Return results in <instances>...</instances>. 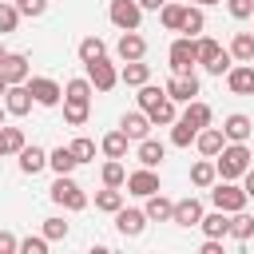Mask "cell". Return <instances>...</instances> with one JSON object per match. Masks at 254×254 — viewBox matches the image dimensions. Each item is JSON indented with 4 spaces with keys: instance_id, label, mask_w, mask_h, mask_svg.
I'll use <instances>...</instances> for the list:
<instances>
[{
    "instance_id": "obj_1",
    "label": "cell",
    "mask_w": 254,
    "mask_h": 254,
    "mask_svg": "<svg viewBox=\"0 0 254 254\" xmlns=\"http://www.w3.org/2000/svg\"><path fill=\"white\" fill-rule=\"evenodd\" d=\"M250 147L246 143H226L218 155H214V167H218V179L222 183H230V179H242L246 171H250Z\"/></svg>"
},
{
    "instance_id": "obj_2",
    "label": "cell",
    "mask_w": 254,
    "mask_h": 254,
    "mask_svg": "<svg viewBox=\"0 0 254 254\" xmlns=\"http://www.w3.org/2000/svg\"><path fill=\"white\" fill-rule=\"evenodd\" d=\"M52 202H60L64 210H83L87 206V194H83V187L71 179V175H56V183H52Z\"/></svg>"
},
{
    "instance_id": "obj_3",
    "label": "cell",
    "mask_w": 254,
    "mask_h": 254,
    "mask_svg": "<svg viewBox=\"0 0 254 254\" xmlns=\"http://www.w3.org/2000/svg\"><path fill=\"white\" fill-rule=\"evenodd\" d=\"M210 202H214V210H226V214H238V210H246V202H250V194H246L242 187H234V183H218V187L210 190Z\"/></svg>"
},
{
    "instance_id": "obj_4",
    "label": "cell",
    "mask_w": 254,
    "mask_h": 254,
    "mask_svg": "<svg viewBox=\"0 0 254 254\" xmlns=\"http://www.w3.org/2000/svg\"><path fill=\"white\" fill-rule=\"evenodd\" d=\"M107 16H111V24H115L119 32H139V20H143V8H139V0H111V8H107Z\"/></svg>"
},
{
    "instance_id": "obj_5",
    "label": "cell",
    "mask_w": 254,
    "mask_h": 254,
    "mask_svg": "<svg viewBox=\"0 0 254 254\" xmlns=\"http://www.w3.org/2000/svg\"><path fill=\"white\" fill-rule=\"evenodd\" d=\"M167 60H171V71H175V75H190L194 64H198V60H194V40H190V36H179V40L171 44Z\"/></svg>"
},
{
    "instance_id": "obj_6",
    "label": "cell",
    "mask_w": 254,
    "mask_h": 254,
    "mask_svg": "<svg viewBox=\"0 0 254 254\" xmlns=\"http://www.w3.org/2000/svg\"><path fill=\"white\" fill-rule=\"evenodd\" d=\"M87 67V79H91V87L95 91H111L115 83H119V71H115V64L103 56V60H95V64H83Z\"/></svg>"
},
{
    "instance_id": "obj_7",
    "label": "cell",
    "mask_w": 254,
    "mask_h": 254,
    "mask_svg": "<svg viewBox=\"0 0 254 254\" xmlns=\"http://www.w3.org/2000/svg\"><path fill=\"white\" fill-rule=\"evenodd\" d=\"M28 91H32V99H36L40 107H56L60 95H64V87H60L56 79H48V75H32V79H28Z\"/></svg>"
},
{
    "instance_id": "obj_8",
    "label": "cell",
    "mask_w": 254,
    "mask_h": 254,
    "mask_svg": "<svg viewBox=\"0 0 254 254\" xmlns=\"http://www.w3.org/2000/svg\"><path fill=\"white\" fill-rule=\"evenodd\" d=\"M147 210H135V206H123L119 214H115V230L123 234V238H135V234H143L147 230Z\"/></svg>"
},
{
    "instance_id": "obj_9",
    "label": "cell",
    "mask_w": 254,
    "mask_h": 254,
    "mask_svg": "<svg viewBox=\"0 0 254 254\" xmlns=\"http://www.w3.org/2000/svg\"><path fill=\"white\" fill-rule=\"evenodd\" d=\"M127 190L139 194V198H151V194H159V175L151 167H139V171L127 175Z\"/></svg>"
},
{
    "instance_id": "obj_10",
    "label": "cell",
    "mask_w": 254,
    "mask_h": 254,
    "mask_svg": "<svg viewBox=\"0 0 254 254\" xmlns=\"http://www.w3.org/2000/svg\"><path fill=\"white\" fill-rule=\"evenodd\" d=\"M163 87H167V95H171L175 103H190V99L198 95V75H194V71H190V75H175V79H167Z\"/></svg>"
},
{
    "instance_id": "obj_11",
    "label": "cell",
    "mask_w": 254,
    "mask_h": 254,
    "mask_svg": "<svg viewBox=\"0 0 254 254\" xmlns=\"http://www.w3.org/2000/svg\"><path fill=\"white\" fill-rule=\"evenodd\" d=\"M32 103H36V99H32L28 83H12V87H8V95H4V107H8V115H16V119H20V115H28V111H32Z\"/></svg>"
},
{
    "instance_id": "obj_12",
    "label": "cell",
    "mask_w": 254,
    "mask_h": 254,
    "mask_svg": "<svg viewBox=\"0 0 254 254\" xmlns=\"http://www.w3.org/2000/svg\"><path fill=\"white\" fill-rule=\"evenodd\" d=\"M151 127H155V123H151V119H147L143 111H127V115L119 119V131H123V135H127L131 143H143Z\"/></svg>"
},
{
    "instance_id": "obj_13",
    "label": "cell",
    "mask_w": 254,
    "mask_h": 254,
    "mask_svg": "<svg viewBox=\"0 0 254 254\" xmlns=\"http://www.w3.org/2000/svg\"><path fill=\"white\" fill-rule=\"evenodd\" d=\"M226 87L234 95H254V64H238L226 71Z\"/></svg>"
},
{
    "instance_id": "obj_14",
    "label": "cell",
    "mask_w": 254,
    "mask_h": 254,
    "mask_svg": "<svg viewBox=\"0 0 254 254\" xmlns=\"http://www.w3.org/2000/svg\"><path fill=\"white\" fill-rule=\"evenodd\" d=\"M115 52H119V60H123V64L143 60V56H147V40H143L139 32H123V36H119V44H115Z\"/></svg>"
},
{
    "instance_id": "obj_15",
    "label": "cell",
    "mask_w": 254,
    "mask_h": 254,
    "mask_svg": "<svg viewBox=\"0 0 254 254\" xmlns=\"http://www.w3.org/2000/svg\"><path fill=\"white\" fill-rule=\"evenodd\" d=\"M194 147H198V155H202V159H214V155L226 147L222 127H202V131H198V139H194Z\"/></svg>"
},
{
    "instance_id": "obj_16",
    "label": "cell",
    "mask_w": 254,
    "mask_h": 254,
    "mask_svg": "<svg viewBox=\"0 0 254 254\" xmlns=\"http://www.w3.org/2000/svg\"><path fill=\"white\" fill-rule=\"evenodd\" d=\"M171 222H179V226H198V222H202V202H198L194 194H190V198H179Z\"/></svg>"
},
{
    "instance_id": "obj_17",
    "label": "cell",
    "mask_w": 254,
    "mask_h": 254,
    "mask_svg": "<svg viewBox=\"0 0 254 254\" xmlns=\"http://www.w3.org/2000/svg\"><path fill=\"white\" fill-rule=\"evenodd\" d=\"M0 75L8 83H28V56L24 52H8L4 64H0Z\"/></svg>"
},
{
    "instance_id": "obj_18",
    "label": "cell",
    "mask_w": 254,
    "mask_h": 254,
    "mask_svg": "<svg viewBox=\"0 0 254 254\" xmlns=\"http://www.w3.org/2000/svg\"><path fill=\"white\" fill-rule=\"evenodd\" d=\"M179 119H183V123H190L194 131H202V127H210L214 111H210V103H202V99H190V103H187V111H183Z\"/></svg>"
},
{
    "instance_id": "obj_19",
    "label": "cell",
    "mask_w": 254,
    "mask_h": 254,
    "mask_svg": "<svg viewBox=\"0 0 254 254\" xmlns=\"http://www.w3.org/2000/svg\"><path fill=\"white\" fill-rule=\"evenodd\" d=\"M198 226H202L206 238H226V234H230V214H226V210H210V214H202Z\"/></svg>"
},
{
    "instance_id": "obj_20",
    "label": "cell",
    "mask_w": 254,
    "mask_h": 254,
    "mask_svg": "<svg viewBox=\"0 0 254 254\" xmlns=\"http://www.w3.org/2000/svg\"><path fill=\"white\" fill-rule=\"evenodd\" d=\"M119 83H127V87H143V83H151V67H147L143 60H131V64H123Z\"/></svg>"
},
{
    "instance_id": "obj_21",
    "label": "cell",
    "mask_w": 254,
    "mask_h": 254,
    "mask_svg": "<svg viewBox=\"0 0 254 254\" xmlns=\"http://www.w3.org/2000/svg\"><path fill=\"white\" fill-rule=\"evenodd\" d=\"M250 131H254V123H250L246 115H226V123H222V135H226L230 143H246Z\"/></svg>"
},
{
    "instance_id": "obj_22",
    "label": "cell",
    "mask_w": 254,
    "mask_h": 254,
    "mask_svg": "<svg viewBox=\"0 0 254 254\" xmlns=\"http://www.w3.org/2000/svg\"><path fill=\"white\" fill-rule=\"evenodd\" d=\"M44 167H48V151H44V147L32 143V147L20 151V171H24V175H40Z\"/></svg>"
},
{
    "instance_id": "obj_23",
    "label": "cell",
    "mask_w": 254,
    "mask_h": 254,
    "mask_svg": "<svg viewBox=\"0 0 254 254\" xmlns=\"http://www.w3.org/2000/svg\"><path fill=\"white\" fill-rule=\"evenodd\" d=\"M135 155H139V163H143V167H151V171H155V167H159V163L167 159V147H163L159 139H143Z\"/></svg>"
},
{
    "instance_id": "obj_24",
    "label": "cell",
    "mask_w": 254,
    "mask_h": 254,
    "mask_svg": "<svg viewBox=\"0 0 254 254\" xmlns=\"http://www.w3.org/2000/svg\"><path fill=\"white\" fill-rule=\"evenodd\" d=\"M214 179H218V167H214V159H198V163L190 167V183H194L198 190L214 187Z\"/></svg>"
},
{
    "instance_id": "obj_25",
    "label": "cell",
    "mask_w": 254,
    "mask_h": 254,
    "mask_svg": "<svg viewBox=\"0 0 254 254\" xmlns=\"http://www.w3.org/2000/svg\"><path fill=\"white\" fill-rule=\"evenodd\" d=\"M143 210H147V218H151V222H171L175 202H171V198H163V190H159V194H151V198H147V206H143Z\"/></svg>"
},
{
    "instance_id": "obj_26",
    "label": "cell",
    "mask_w": 254,
    "mask_h": 254,
    "mask_svg": "<svg viewBox=\"0 0 254 254\" xmlns=\"http://www.w3.org/2000/svg\"><path fill=\"white\" fill-rule=\"evenodd\" d=\"M230 56H234L238 64H254V32H234Z\"/></svg>"
},
{
    "instance_id": "obj_27",
    "label": "cell",
    "mask_w": 254,
    "mask_h": 254,
    "mask_svg": "<svg viewBox=\"0 0 254 254\" xmlns=\"http://www.w3.org/2000/svg\"><path fill=\"white\" fill-rule=\"evenodd\" d=\"M48 167H52L56 175H71V171L79 167V159L71 155V147H56V151L48 155Z\"/></svg>"
},
{
    "instance_id": "obj_28",
    "label": "cell",
    "mask_w": 254,
    "mask_h": 254,
    "mask_svg": "<svg viewBox=\"0 0 254 254\" xmlns=\"http://www.w3.org/2000/svg\"><path fill=\"white\" fill-rule=\"evenodd\" d=\"M28 143H24V131L20 127H0V159L4 155H20Z\"/></svg>"
},
{
    "instance_id": "obj_29",
    "label": "cell",
    "mask_w": 254,
    "mask_h": 254,
    "mask_svg": "<svg viewBox=\"0 0 254 254\" xmlns=\"http://www.w3.org/2000/svg\"><path fill=\"white\" fill-rule=\"evenodd\" d=\"M183 16H187V4H171V0H167V4L159 8V20H163L167 32H183Z\"/></svg>"
},
{
    "instance_id": "obj_30",
    "label": "cell",
    "mask_w": 254,
    "mask_h": 254,
    "mask_svg": "<svg viewBox=\"0 0 254 254\" xmlns=\"http://www.w3.org/2000/svg\"><path fill=\"white\" fill-rule=\"evenodd\" d=\"M95 210L119 214V210H123V190H119V187H103V190L95 194Z\"/></svg>"
},
{
    "instance_id": "obj_31",
    "label": "cell",
    "mask_w": 254,
    "mask_h": 254,
    "mask_svg": "<svg viewBox=\"0 0 254 254\" xmlns=\"http://www.w3.org/2000/svg\"><path fill=\"white\" fill-rule=\"evenodd\" d=\"M107 56V44L99 40V36H83L79 40V60L83 64H95V60H103Z\"/></svg>"
},
{
    "instance_id": "obj_32",
    "label": "cell",
    "mask_w": 254,
    "mask_h": 254,
    "mask_svg": "<svg viewBox=\"0 0 254 254\" xmlns=\"http://www.w3.org/2000/svg\"><path fill=\"white\" fill-rule=\"evenodd\" d=\"M218 52H222V48H218V40H210V36H194V60H198L202 67H206V64H214V60H218Z\"/></svg>"
},
{
    "instance_id": "obj_33",
    "label": "cell",
    "mask_w": 254,
    "mask_h": 254,
    "mask_svg": "<svg viewBox=\"0 0 254 254\" xmlns=\"http://www.w3.org/2000/svg\"><path fill=\"white\" fill-rule=\"evenodd\" d=\"M91 115V103H75V99H64V123L67 127H83Z\"/></svg>"
},
{
    "instance_id": "obj_34",
    "label": "cell",
    "mask_w": 254,
    "mask_h": 254,
    "mask_svg": "<svg viewBox=\"0 0 254 254\" xmlns=\"http://www.w3.org/2000/svg\"><path fill=\"white\" fill-rule=\"evenodd\" d=\"M91 79H67L64 83V99H75V103H91Z\"/></svg>"
},
{
    "instance_id": "obj_35",
    "label": "cell",
    "mask_w": 254,
    "mask_h": 254,
    "mask_svg": "<svg viewBox=\"0 0 254 254\" xmlns=\"http://www.w3.org/2000/svg\"><path fill=\"white\" fill-rule=\"evenodd\" d=\"M127 143H131V139H127L123 131H111V135H103V143H99V147H103V155H107V159H123V155H127Z\"/></svg>"
},
{
    "instance_id": "obj_36",
    "label": "cell",
    "mask_w": 254,
    "mask_h": 254,
    "mask_svg": "<svg viewBox=\"0 0 254 254\" xmlns=\"http://www.w3.org/2000/svg\"><path fill=\"white\" fill-rule=\"evenodd\" d=\"M230 238H238V242H246V238H254V218H250L246 210H238V214H230Z\"/></svg>"
},
{
    "instance_id": "obj_37",
    "label": "cell",
    "mask_w": 254,
    "mask_h": 254,
    "mask_svg": "<svg viewBox=\"0 0 254 254\" xmlns=\"http://www.w3.org/2000/svg\"><path fill=\"white\" fill-rule=\"evenodd\" d=\"M202 28H206V16H202V8H198V4H187V16H183V32L194 40Z\"/></svg>"
},
{
    "instance_id": "obj_38",
    "label": "cell",
    "mask_w": 254,
    "mask_h": 254,
    "mask_svg": "<svg viewBox=\"0 0 254 254\" xmlns=\"http://www.w3.org/2000/svg\"><path fill=\"white\" fill-rule=\"evenodd\" d=\"M194 139H198V131H194L190 123H183V119L171 123V143H175V147H190Z\"/></svg>"
},
{
    "instance_id": "obj_39",
    "label": "cell",
    "mask_w": 254,
    "mask_h": 254,
    "mask_svg": "<svg viewBox=\"0 0 254 254\" xmlns=\"http://www.w3.org/2000/svg\"><path fill=\"white\" fill-rule=\"evenodd\" d=\"M123 183H127L123 163H119V159H107V163H103V187H123Z\"/></svg>"
},
{
    "instance_id": "obj_40",
    "label": "cell",
    "mask_w": 254,
    "mask_h": 254,
    "mask_svg": "<svg viewBox=\"0 0 254 254\" xmlns=\"http://www.w3.org/2000/svg\"><path fill=\"white\" fill-rule=\"evenodd\" d=\"M16 24H20V8L16 4H0V36L16 32Z\"/></svg>"
},
{
    "instance_id": "obj_41",
    "label": "cell",
    "mask_w": 254,
    "mask_h": 254,
    "mask_svg": "<svg viewBox=\"0 0 254 254\" xmlns=\"http://www.w3.org/2000/svg\"><path fill=\"white\" fill-rule=\"evenodd\" d=\"M44 238H48V242L67 238V222H64V218H44Z\"/></svg>"
},
{
    "instance_id": "obj_42",
    "label": "cell",
    "mask_w": 254,
    "mask_h": 254,
    "mask_svg": "<svg viewBox=\"0 0 254 254\" xmlns=\"http://www.w3.org/2000/svg\"><path fill=\"white\" fill-rule=\"evenodd\" d=\"M226 12L234 20H250L254 16V0H226Z\"/></svg>"
},
{
    "instance_id": "obj_43",
    "label": "cell",
    "mask_w": 254,
    "mask_h": 254,
    "mask_svg": "<svg viewBox=\"0 0 254 254\" xmlns=\"http://www.w3.org/2000/svg\"><path fill=\"white\" fill-rule=\"evenodd\" d=\"M71 155H75V159H79V163H87V159H95V143H91V139H83V135H79V139H75V143H71Z\"/></svg>"
},
{
    "instance_id": "obj_44",
    "label": "cell",
    "mask_w": 254,
    "mask_h": 254,
    "mask_svg": "<svg viewBox=\"0 0 254 254\" xmlns=\"http://www.w3.org/2000/svg\"><path fill=\"white\" fill-rule=\"evenodd\" d=\"M20 8V16H44L48 12V0H12Z\"/></svg>"
},
{
    "instance_id": "obj_45",
    "label": "cell",
    "mask_w": 254,
    "mask_h": 254,
    "mask_svg": "<svg viewBox=\"0 0 254 254\" xmlns=\"http://www.w3.org/2000/svg\"><path fill=\"white\" fill-rule=\"evenodd\" d=\"M20 254H48V238H44V234L24 238V242H20Z\"/></svg>"
},
{
    "instance_id": "obj_46",
    "label": "cell",
    "mask_w": 254,
    "mask_h": 254,
    "mask_svg": "<svg viewBox=\"0 0 254 254\" xmlns=\"http://www.w3.org/2000/svg\"><path fill=\"white\" fill-rule=\"evenodd\" d=\"M230 60H234V56H230V52H218V60H214V64H206V71H210V75H226V71H230V67H234V64H230Z\"/></svg>"
},
{
    "instance_id": "obj_47",
    "label": "cell",
    "mask_w": 254,
    "mask_h": 254,
    "mask_svg": "<svg viewBox=\"0 0 254 254\" xmlns=\"http://www.w3.org/2000/svg\"><path fill=\"white\" fill-rule=\"evenodd\" d=\"M0 254H20V242L12 230H0Z\"/></svg>"
},
{
    "instance_id": "obj_48",
    "label": "cell",
    "mask_w": 254,
    "mask_h": 254,
    "mask_svg": "<svg viewBox=\"0 0 254 254\" xmlns=\"http://www.w3.org/2000/svg\"><path fill=\"white\" fill-rule=\"evenodd\" d=\"M198 254H222V242H218V238H206V242H202V250H198Z\"/></svg>"
},
{
    "instance_id": "obj_49",
    "label": "cell",
    "mask_w": 254,
    "mask_h": 254,
    "mask_svg": "<svg viewBox=\"0 0 254 254\" xmlns=\"http://www.w3.org/2000/svg\"><path fill=\"white\" fill-rule=\"evenodd\" d=\"M242 190H246V194H250V198H254V167H250V171H246V175H242Z\"/></svg>"
},
{
    "instance_id": "obj_50",
    "label": "cell",
    "mask_w": 254,
    "mask_h": 254,
    "mask_svg": "<svg viewBox=\"0 0 254 254\" xmlns=\"http://www.w3.org/2000/svg\"><path fill=\"white\" fill-rule=\"evenodd\" d=\"M163 4H167V0H139V8H151V12H159Z\"/></svg>"
},
{
    "instance_id": "obj_51",
    "label": "cell",
    "mask_w": 254,
    "mask_h": 254,
    "mask_svg": "<svg viewBox=\"0 0 254 254\" xmlns=\"http://www.w3.org/2000/svg\"><path fill=\"white\" fill-rule=\"evenodd\" d=\"M87 254H111V250H107V246H91Z\"/></svg>"
},
{
    "instance_id": "obj_52",
    "label": "cell",
    "mask_w": 254,
    "mask_h": 254,
    "mask_svg": "<svg viewBox=\"0 0 254 254\" xmlns=\"http://www.w3.org/2000/svg\"><path fill=\"white\" fill-rule=\"evenodd\" d=\"M8 87H12V83H8L4 75H0V95H8Z\"/></svg>"
},
{
    "instance_id": "obj_53",
    "label": "cell",
    "mask_w": 254,
    "mask_h": 254,
    "mask_svg": "<svg viewBox=\"0 0 254 254\" xmlns=\"http://www.w3.org/2000/svg\"><path fill=\"white\" fill-rule=\"evenodd\" d=\"M4 115H8V107H4V103H0V127H4Z\"/></svg>"
},
{
    "instance_id": "obj_54",
    "label": "cell",
    "mask_w": 254,
    "mask_h": 254,
    "mask_svg": "<svg viewBox=\"0 0 254 254\" xmlns=\"http://www.w3.org/2000/svg\"><path fill=\"white\" fill-rule=\"evenodd\" d=\"M4 56H8V52H4V44H0V64H4Z\"/></svg>"
},
{
    "instance_id": "obj_55",
    "label": "cell",
    "mask_w": 254,
    "mask_h": 254,
    "mask_svg": "<svg viewBox=\"0 0 254 254\" xmlns=\"http://www.w3.org/2000/svg\"><path fill=\"white\" fill-rule=\"evenodd\" d=\"M194 4H218V0H194Z\"/></svg>"
}]
</instances>
